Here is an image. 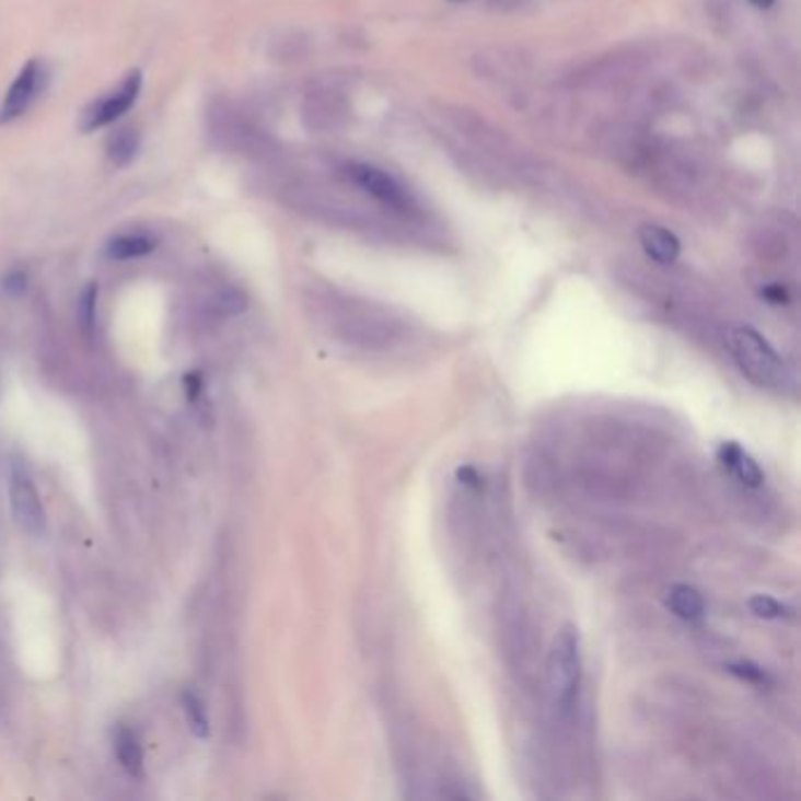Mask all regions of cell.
I'll return each mask as SVG.
<instances>
[{"instance_id": "1", "label": "cell", "mask_w": 801, "mask_h": 801, "mask_svg": "<svg viewBox=\"0 0 801 801\" xmlns=\"http://www.w3.org/2000/svg\"><path fill=\"white\" fill-rule=\"evenodd\" d=\"M731 356L739 370L762 388H780L788 379V367L780 360L776 348L764 336L747 325L731 327L729 332Z\"/></svg>"}, {"instance_id": "2", "label": "cell", "mask_w": 801, "mask_h": 801, "mask_svg": "<svg viewBox=\"0 0 801 801\" xmlns=\"http://www.w3.org/2000/svg\"><path fill=\"white\" fill-rule=\"evenodd\" d=\"M581 672H583L581 635L579 628L567 623V626L559 628V632L553 639L546 668L548 692L557 710L567 712L573 705L581 686Z\"/></svg>"}, {"instance_id": "3", "label": "cell", "mask_w": 801, "mask_h": 801, "mask_svg": "<svg viewBox=\"0 0 801 801\" xmlns=\"http://www.w3.org/2000/svg\"><path fill=\"white\" fill-rule=\"evenodd\" d=\"M141 83H143V76L139 69L127 73L120 85L108 90L106 94H102L100 100H94L85 111L83 116H80V132H97L102 130V127H108L114 125L118 118H123L127 111H130L139 97L141 92Z\"/></svg>"}, {"instance_id": "4", "label": "cell", "mask_w": 801, "mask_h": 801, "mask_svg": "<svg viewBox=\"0 0 801 801\" xmlns=\"http://www.w3.org/2000/svg\"><path fill=\"white\" fill-rule=\"evenodd\" d=\"M10 510H12V520L18 524L26 536H43L45 526H47V518H45V508L40 501V494L34 485V479L26 475L24 468H12L10 473Z\"/></svg>"}, {"instance_id": "5", "label": "cell", "mask_w": 801, "mask_h": 801, "mask_svg": "<svg viewBox=\"0 0 801 801\" xmlns=\"http://www.w3.org/2000/svg\"><path fill=\"white\" fill-rule=\"evenodd\" d=\"M45 83H47V71L43 67V61L28 59L24 63V69L18 73V78L12 80L3 104H0V125H8L22 118L43 94Z\"/></svg>"}, {"instance_id": "6", "label": "cell", "mask_w": 801, "mask_h": 801, "mask_svg": "<svg viewBox=\"0 0 801 801\" xmlns=\"http://www.w3.org/2000/svg\"><path fill=\"white\" fill-rule=\"evenodd\" d=\"M344 176L352 184L362 188L367 196H372L381 205H388L391 210L407 212L409 210V196L403 190L391 174H386L379 167L372 165H348L344 170Z\"/></svg>"}, {"instance_id": "7", "label": "cell", "mask_w": 801, "mask_h": 801, "mask_svg": "<svg viewBox=\"0 0 801 801\" xmlns=\"http://www.w3.org/2000/svg\"><path fill=\"white\" fill-rule=\"evenodd\" d=\"M717 458L722 466L739 479L745 487H759L764 483V473L759 463L752 458L739 442H722L717 450Z\"/></svg>"}, {"instance_id": "8", "label": "cell", "mask_w": 801, "mask_h": 801, "mask_svg": "<svg viewBox=\"0 0 801 801\" xmlns=\"http://www.w3.org/2000/svg\"><path fill=\"white\" fill-rule=\"evenodd\" d=\"M639 243H642L645 252L651 256L655 264L670 266L677 262L680 256V240L675 233H670L663 227H655V223H647V227L639 229Z\"/></svg>"}, {"instance_id": "9", "label": "cell", "mask_w": 801, "mask_h": 801, "mask_svg": "<svg viewBox=\"0 0 801 801\" xmlns=\"http://www.w3.org/2000/svg\"><path fill=\"white\" fill-rule=\"evenodd\" d=\"M346 118L341 100L336 94H315L306 108V120L313 130H334Z\"/></svg>"}, {"instance_id": "10", "label": "cell", "mask_w": 801, "mask_h": 801, "mask_svg": "<svg viewBox=\"0 0 801 801\" xmlns=\"http://www.w3.org/2000/svg\"><path fill=\"white\" fill-rule=\"evenodd\" d=\"M155 237L147 235V233H123L116 235L111 243L106 245V254L111 259L116 262H130V259H141L155 249Z\"/></svg>"}, {"instance_id": "11", "label": "cell", "mask_w": 801, "mask_h": 801, "mask_svg": "<svg viewBox=\"0 0 801 801\" xmlns=\"http://www.w3.org/2000/svg\"><path fill=\"white\" fill-rule=\"evenodd\" d=\"M137 151H139V132L130 125L118 127V130L111 132L106 139V155L116 167L130 165L137 158Z\"/></svg>"}, {"instance_id": "12", "label": "cell", "mask_w": 801, "mask_h": 801, "mask_svg": "<svg viewBox=\"0 0 801 801\" xmlns=\"http://www.w3.org/2000/svg\"><path fill=\"white\" fill-rule=\"evenodd\" d=\"M114 745H116V757H118L120 766L132 778H139L143 774V750H141L137 733L127 727H118V731L114 735Z\"/></svg>"}, {"instance_id": "13", "label": "cell", "mask_w": 801, "mask_h": 801, "mask_svg": "<svg viewBox=\"0 0 801 801\" xmlns=\"http://www.w3.org/2000/svg\"><path fill=\"white\" fill-rule=\"evenodd\" d=\"M668 608L682 620H698L705 614V602L696 588L677 583L668 592Z\"/></svg>"}, {"instance_id": "14", "label": "cell", "mask_w": 801, "mask_h": 801, "mask_svg": "<svg viewBox=\"0 0 801 801\" xmlns=\"http://www.w3.org/2000/svg\"><path fill=\"white\" fill-rule=\"evenodd\" d=\"M182 700H184V712H186L188 729L194 731L198 739H207V735H210V717H207L205 703L200 700V696L196 692H186Z\"/></svg>"}, {"instance_id": "15", "label": "cell", "mask_w": 801, "mask_h": 801, "mask_svg": "<svg viewBox=\"0 0 801 801\" xmlns=\"http://www.w3.org/2000/svg\"><path fill=\"white\" fill-rule=\"evenodd\" d=\"M750 612L755 614L757 618L764 620H776V618H785L788 616V606H782L778 600H774L771 595H755L747 600Z\"/></svg>"}, {"instance_id": "16", "label": "cell", "mask_w": 801, "mask_h": 801, "mask_svg": "<svg viewBox=\"0 0 801 801\" xmlns=\"http://www.w3.org/2000/svg\"><path fill=\"white\" fill-rule=\"evenodd\" d=\"M727 668H729V672H731V675H735V677H741V680H745V682H750V684H757V686H766V684H771V680H768V675H766V672H764V670H762L759 665H755V663H750V661L729 663Z\"/></svg>"}, {"instance_id": "17", "label": "cell", "mask_w": 801, "mask_h": 801, "mask_svg": "<svg viewBox=\"0 0 801 801\" xmlns=\"http://www.w3.org/2000/svg\"><path fill=\"white\" fill-rule=\"evenodd\" d=\"M247 309V297L237 290H229L219 297V313L221 315H240Z\"/></svg>"}, {"instance_id": "18", "label": "cell", "mask_w": 801, "mask_h": 801, "mask_svg": "<svg viewBox=\"0 0 801 801\" xmlns=\"http://www.w3.org/2000/svg\"><path fill=\"white\" fill-rule=\"evenodd\" d=\"M94 301H97V287H88L83 299H80V320L88 329L94 323Z\"/></svg>"}, {"instance_id": "19", "label": "cell", "mask_w": 801, "mask_h": 801, "mask_svg": "<svg viewBox=\"0 0 801 801\" xmlns=\"http://www.w3.org/2000/svg\"><path fill=\"white\" fill-rule=\"evenodd\" d=\"M762 297L768 303H776V306H782V303L790 301V294H788V290H785L782 285H766L764 290H762Z\"/></svg>"}, {"instance_id": "20", "label": "cell", "mask_w": 801, "mask_h": 801, "mask_svg": "<svg viewBox=\"0 0 801 801\" xmlns=\"http://www.w3.org/2000/svg\"><path fill=\"white\" fill-rule=\"evenodd\" d=\"M3 287H5V292H10V294H20L24 290V274H10L5 278Z\"/></svg>"}, {"instance_id": "21", "label": "cell", "mask_w": 801, "mask_h": 801, "mask_svg": "<svg viewBox=\"0 0 801 801\" xmlns=\"http://www.w3.org/2000/svg\"><path fill=\"white\" fill-rule=\"evenodd\" d=\"M752 5H757V8H771L774 0H752Z\"/></svg>"}]
</instances>
